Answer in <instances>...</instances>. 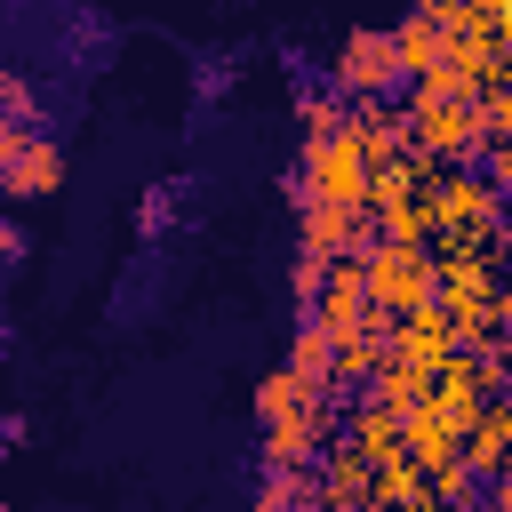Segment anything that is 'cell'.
<instances>
[{
  "instance_id": "cell-1",
  "label": "cell",
  "mask_w": 512,
  "mask_h": 512,
  "mask_svg": "<svg viewBox=\"0 0 512 512\" xmlns=\"http://www.w3.org/2000/svg\"><path fill=\"white\" fill-rule=\"evenodd\" d=\"M336 440H344L336 384H312L304 368L280 360V368L256 384V456H264V464H320Z\"/></svg>"
},
{
  "instance_id": "cell-2",
  "label": "cell",
  "mask_w": 512,
  "mask_h": 512,
  "mask_svg": "<svg viewBox=\"0 0 512 512\" xmlns=\"http://www.w3.org/2000/svg\"><path fill=\"white\" fill-rule=\"evenodd\" d=\"M408 128H416V144L432 152V160H448V168H472V160H488V104L480 96H464V88H448V80H408Z\"/></svg>"
},
{
  "instance_id": "cell-3",
  "label": "cell",
  "mask_w": 512,
  "mask_h": 512,
  "mask_svg": "<svg viewBox=\"0 0 512 512\" xmlns=\"http://www.w3.org/2000/svg\"><path fill=\"white\" fill-rule=\"evenodd\" d=\"M512 240V200L496 176L480 168H448L440 176V208H432V248H504Z\"/></svg>"
},
{
  "instance_id": "cell-4",
  "label": "cell",
  "mask_w": 512,
  "mask_h": 512,
  "mask_svg": "<svg viewBox=\"0 0 512 512\" xmlns=\"http://www.w3.org/2000/svg\"><path fill=\"white\" fill-rule=\"evenodd\" d=\"M368 288H376V312H384V320L432 304V296H440V248H432V240L376 232V240H368Z\"/></svg>"
},
{
  "instance_id": "cell-5",
  "label": "cell",
  "mask_w": 512,
  "mask_h": 512,
  "mask_svg": "<svg viewBox=\"0 0 512 512\" xmlns=\"http://www.w3.org/2000/svg\"><path fill=\"white\" fill-rule=\"evenodd\" d=\"M296 192H304V200H368V208H376V160H368V144L352 136V120H344L336 136L304 144Z\"/></svg>"
},
{
  "instance_id": "cell-6",
  "label": "cell",
  "mask_w": 512,
  "mask_h": 512,
  "mask_svg": "<svg viewBox=\"0 0 512 512\" xmlns=\"http://www.w3.org/2000/svg\"><path fill=\"white\" fill-rule=\"evenodd\" d=\"M328 80H336L344 96H392V88L408 80L392 24H360V32H344V40H336V56H328Z\"/></svg>"
},
{
  "instance_id": "cell-7",
  "label": "cell",
  "mask_w": 512,
  "mask_h": 512,
  "mask_svg": "<svg viewBox=\"0 0 512 512\" xmlns=\"http://www.w3.org/2000/svg\"><path fill=\"white\" fill-rule=\"evenodd\" d=\"M0 184H8V200L24 208V200H48V192H64V144L48 136V128H0Z\"/></svg>"
},
{
  "instance_id": "cell-8",
  "label": "cell",
  "mask_w": 512,
  "mask_h": 512,
  "mask_svg": "<svg viewBox=\"0 0 512 512\" xmlns=\"http://www.w3.org/2000/svg\"><path fill=\"white\" fill-rule=\"evenodd\" d=\"M376 240V208L368 200H304L296 192V248L304 256H360Z\"/></svg>"
},
{
  "instance_id": "cell-9",
  "label": "cell",
  "mask_w": 512,
  "mask_h": 512,
  "mask_svg": "<svg viewBox=\"0 0 512 512\" xmlns=\"http://www.w3.org/2000/svg\"><path fill=\"white\" fill-rule=\"evenodd\" d=\"M304 320H320L328 336H352V328L384 320V312H376V288H368V248H360V256H336V264H328V280H320V296L304 304Z\"/></svg>"
},
{
  "instance_id": "cell-10",
  "label": "cell",
  "mask_w": 512,
  "mask_h": 512,
  "mask_svg": "<svg viewBox=\"0 0 512 512\" xmlns=\"http://www.w3.org/2000/svg\"><path fill=\"white\" fill-rule=\"evenodd\" d=\"M392 352H400V360H416L424 376H440V368L464 352V328H456V312L432 296V304H416V312H400V320H392Z\"/></svg>"
},
{
  "instance_id": "cell-11",
  "label": "cell",
  "mask_w": 512,
  "mask_h": 512,
  "mask_svg": "<svg viewBox=\"0 0 512 512\" xmlns=\"http://www.w3.org/2000/svg\"><path fill=\"white\" fill-rule=\"evenodd\" d=\"M320 504H336V512H376V464H368L352 440H336V448L320 456Z\"/></svg>"
},
{
  "instance_id": "cell-12",
  "label": "cell",
  "mask_w": 512,
  "mask_h": 512,
  "mask_svg": "<svg viewBox=\"0 0 512 512\" xmlns=\"http://www.w3.org/2000/svg\"><path fill=\"white\" fill-rule=\"evenodd\" d=\"M464 456H472V472H480V480H504V472H512V392H496V400L472 416Z\"/></svg>"
},
{
  "instance_id": "cell-13",
  "label": "cell",
  "mask_w": 512,
  "mask_h": 512,
  "mask_svg": "<svg viewBox=\"0 0 512 512\" xmlns=\"http://www.w3.org/2000/svg\"><path fill=\"white\" fill-rule=\"evenodd\" d=\"M384 360H392V320H368V328L336 336V392H368Z\"/></svg>"
},
{
  "instance_id": "cell-14",
  "label": "cell",
  "mask_w": 512,
  "mask_h": 512,
  "mask_svg": "<svg viewBox=\"0 0 512 512\" xmlns=\"http://www.w3.org/2000/svg\"><path fill=\"white\" fill-rule=\"evenodd\" d=\"M392 40H400L408 80H432V72H440V48H448V24H440V16H424V8H408V16L392 24Z\"/></svg>"
},
{
  "instance_id": "cell-15",
  "label": "cell",
  "mask_w": 512,
  "mask_h": 512,
  "mask_svg": "<svg viewBox=\"0 0 512 512\" xmlns=\"http://www.w3.org/2000/svg\"><path fill=\"white\" fill-rule=\"evenodd\" d=\"M288 368H304L312 384H336V336H328L320 320H304V328L288 336Z\"/></svg>"
},
{
  "instance_id": "cell-16",
  "label": "cell",
  "mask_w": 512,
  "mask_h": 512,
  "mask_svg": "<svg viewBox=\"0 0 512 512\" xmlns=\"http://www.w3.org/2000/svg\"><path fill=\"white\" fill-rule=\"evenodd\" d=\"M488 176L504 184V200H512V144H488Z\"/></svg>"
},
{
  "instance_id": "cell-17",
  "label": "cell",
  "mask_w": 512,
  "mask_h": 512,
  "mask_svg": "<svg viewBox=\"0 0 512 512\" xmlns=\"http://www.w3.org/2000/svg\"><path fill=\"white\" fill-rule=\"evenodd\" d=\"M416 8H424V16H440V24L456 16V0H416Z\"/></svg>"
},
{
  "instance_id": "cell-18",
  "label": "cell",
  "mask_w": 512,
  "mask_h": 512,
  "mask_svg": "<svg viewBox=\"0 0 512 512\" xmlns=\"http://www.w3.org/2000/svg\"><path fill=\"white\" fill-rule=\"evenodd\" d=\"M504 272H512V240H504Z\"/></svg>"
}]
</instances>
